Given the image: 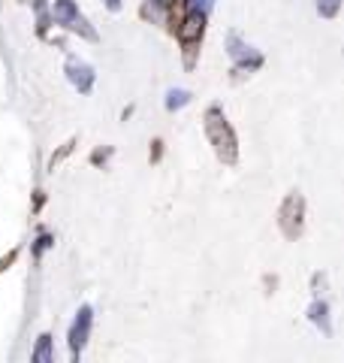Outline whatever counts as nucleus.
<instances>
[{
    "label": "nucleus",
    "instance_id": "nucleus-21",
    "mask_svg": "<svg viewBox=\"0 0 344 363\" xmlns=\"http://www.w3.org/2000/svg\"><path fill=\"white\" fill-rule=\"evenodd\" d=\"M42 203H45V191H33V215L42 209Z\"/></svg>",
    "mask_w": 344,
    "mask_h": 363
},
{
    "label": "nucleus",
    "instance_id": "nucleus-5",
    "mask_svg": "<svg viewBox=\"0 0 344 363\" xmlns=\"http://www.w3.org/2000/svg\"><path fill=\"white\" fill-rule=\"evenodd\" d=\"M278 227L287 242H296L305 233V197L299 191H290L278 206Z\"/></svg>",
    "mask_w": 344,
    "mask_h": 363
},
{
    "label": "nucleus",
    "instance_id": "nucleus-19",
    "mask_svg": "<svg viewBox=\"0 0 344 363\" xmlns=\"http://www.w3.org/2000/svg\"><path fill=\"white\" fill-rule=\"evenodd\" d=\"M311 291H314V297H320V294L326 291V272H314L311 276Z\"/></svg>",
    "mask_w": 344,
    "mask_h": 363
},
{
    "label": "nucleus",
    "instance_id": "nucleus-14",
    "mask_svg": "<svg viewBox=\"0 0 344 363\" xmlns=\"http://www.w3.org/2000/svg\"><path fill=\"white\" fill-rule=\"evenodd\" d=\"M76 143H79V140H76V136H70V140H67V143L61 145V149H57V152H55V155L49 157V173H55V167H57V164H61V161H67V157H70V155H73V149H76Z\"/></svg>",
    "mask_w": 344,
    "mask_h": 363
},
{
    "label": "nucleus",
    "instance_id": "nucleus-8",
    "mask_svg": "<svg viewBox=\"0 0 344 363\" xmlns=\"http://www.w3.org/2000/svg\"><path fill=\"white\" fill-rule=\"evenodd\" d=\"M188 0H166V9H164V28L169 37H176V30L181 28V21L188 16Z\"/></svg>",
    "mask_w": 344,
    "mask_h": 363
},
{
    "label": "nucleus",
    "instance_id": "nucleus-9",
    "mask_svg": "<svg viewBox=\"0 0 344 363\" xmlns=\"http://www.w3.org/2000/svg\"><path fill=\"white\" fill-rule=\"evenodd\" d=\"M308 321H311L314 327H320V330H323V333L329 336V333H332V321H329V303L317 297L311 306H308Z\"/></svg>",
    "mask_w": 344,
    "mask_h": 363
},
{
    "label": "nucleus",
    "instance_id": "nucleus-1",
    "mask_svg": "<svg viewBox=\"0 0 344 363\" xmlns=\"http://www.w3.org/2000/svg\"><path fill=\"white\" fill-rule=\"evenodd\" d=\"M202 128H205V136H209V145H212L217 161L224 167H236L239 164V136H236V128L229 124L221 104H212L202 112Z\"/></svg>",
    "mask_w": 344,
    "mask_h": 363
},
{
    "label": "nucleus",
    "instance_id": "nucleus-18",
    "mask_svg": "<svg viewBox=\"0 0 344 363\" xmlns=\"http://www.w3.org/2000/svg\"><path fill=\"white\" fill-rule=\"evenodd\" d=\"M188 6H190V9H197V13H202V16H212L214 0H188Z\"/></svg>",
    "mask_w": 344,
    "mask_h": 363
},
{
    "label": "nucleus",
    "instance_id": "nucleus-20",
    "mask_svg": "<svg viewBox=\"0 0 344 363\" xmlns=\"http://www.w3.org/2000/svg\"><path fill=\"white\" fill-rule=\"evenodd\" d=\"M164 157V140H151V149H148V161L157 164Z\"/></svg>",
    "mask_w": 344,
    "mask_h": 363
},
{
    "label": "nucleus",
    "instance_id": "nucleus-4",
    "mask_svg": "<svg viewBox=\"0 0 344 363\" xmlns=\"http://www.w3.org/2000/svg\"><path fill=\"white\" fill-rule=\"evenodd\" d=\"M52 21H57L64 30L76 33V37H82L88 43H100V33L94 30V25L82 16V9L76 6V0H55L52 6Z\"/></svg>",
    "mask_w": 344,
    "mask_h": 363
},
{
    "label": "nucleus",
    "instance_id": "nucleus-12",
    "mask_svg": "<svg viewBox=\"0 0 344 363\" xmlns=\"http://www.w3.org/2000/svg\"><path fill=\"white\" fill-rule=\"evenodd\" d=\"M30 360H33V363H52V360H55L52 333H40V339H37V348L30 351Z\"/></svg>",
    "mask_w": 344,
    "mask_h": 363
},
{
    "label": "nucleus",
    "instance_id": "nucleus-3",
    "mask_svg": "<svg viewBox=\"0 0 344 363\" xmlns=\"http://www.w3.org/2000/svg\"><path fill=\"white\" fill-rule=\"evenodd\" d=\"M227 55L233 58V82H239V79H245L251 73H257L260 67L266 64L263 52L254 49V45H248L236 30L227 33Z\"/></svg>",
    "mask_w": 344,
    "mask_h": 363
},
{
    "label": "nucleus",
    "instance_id": "nucleus-11",
    "mask_svg": "<svg viewBox=\"0 0 344 363\" xmlns=\"http://www.w3.org/2000/svg\"><path fill=\"white\" fill-rule=\"evenodd\" d=\"M190 100H193V94H190L188 88H169L164 106H166V112H178V109H185Z\"/></svg>",
    "mask_w": 344,
    "mask_h": 363
},
{
    "label": "nucleus",
    "instance_id": "nucleus-13",
    "mask_svg": "<svg viewBox=\"0 0 344 363\" xmlns=\"http://www.w3.org/2000/svg\"><path fill=\"white\" fill-rule=\"evenodd\" d=\"M49 248H55V236H52L49 230H40V236H37V240H33V245H30V255L40 260L45 252H49Z\"/></svg>",
    "mask_w": 344,
    "mask_h": 363
},
{
    "label": "nucleus",
    "instance_id": "nucleus-10",
    "mask_svg": "<svg viewBox=\"0 0 344 363\" xmlns=\"http://www.w3.org/2000/svg\"><path fill=\"white\" fill-rule=\"evenodd\" d=\"M164 9H166V0H142L139 18L151 21V25H164Z\"/></svg>",
    "mask_w": 344,
    "mask_h": 363
},
{
    "label": "nucleus",
    "instance_id": "nucleus-6",
    "mask_svg": "<svg viewBox=\"0 0 344 363\" xmlns=\"http://www.w3.org/2000/svg\"><path fill=\"white\" fill-rule=\"evenodd\" d=\"M91 327H94V309H91V306H79V312H76L73 324H70V333H67L73 360L82 357V351L88 345V336H91Z\"/></svg>",
    "mask_w": 344,
    "mask_h": 363
},
{
    "label": "nucleus",
    "instance_id": "nucleus-22",
    "mask_svg": "<svg viewBox=\"0 0 344 363\" xmlns=\"http://www.w3.org/2000/svg\"><path fill=\"white\" fill-rule=\"evenodd\" d=\"M103 6H106L109 13H118V9L124 6V0H103Z\"/></svg>",
    "mask_w": 344,
    "mask_h": 363
},
{
    "label": "nucleus",
    "instance_id": "nucleus-15",
    "mask_svg": "<svg viewBox=\"0 0 344 363\" xmlns=\"http://www.w3.org/2000/svg\"><path fill=\"white\" fill-rule=\"evenodd\" d=\"M320 18H336L341 13V0H314Z\"/></svg>",
    "mask_w": 344,
    "mask_h": 363
},
{
    "label": "nucleus",
    "instance_id": "nucleus-17",
    "mask_svg": "<svg viewBox=\"0 0 344 363\" xmlns=\"http://www.w3.org/2000/svg\"><path fill=\"white\" fill-rule=\"evenodd\" d=\"M18 255H21V248H18V245H16V248H9V252H6L4 257H0V272H6L9 267H13L16 260H18Z\"/></svg>",
    "mask_w": 344,
    "mask_h": 363
},
{
    "label": "nucleus",
    "instance_id": "nucleus-16",
    "mask_svg": "<svg viewBox=\"0 0 344 363\" xmlns=\"http://www.w3.org/2000/svg\"><path fill=\"white\" fill-rule=\"evenodd\" d=\"M112 155H115L112 145H106V149H94V152H91V164H94V167H106Z\"/></svg>",
    "mask_w": 344,
    "mask_h": 363
},
{
    "label": "nucleus",
    "instance_id": "nucleus-7",
    "mask_svg": "<svg viewBox=\"0 0 344 363\" xmlns=\"http://www.w3.org/2000/svg\"><path fill=\"white\" fill-rule=\"evenodd\" d=\"M64 73H67L70 85L79 91V94H91V91H94L97 73H94V67H91L88 61H82V58H76V55H70V58H67V64H64Z\"/></svg>",
    "mask_w": 344,
    "mask_h": 363
},
{
    "label": "nucleus",
    "instance_id": "nucleus-2",
    "mask_svg": "<svg viewBox=\"0 0 344 363\" xmlns=\"http://www.w3.org/2000/svg\"><path fill=\"white\" fill-rule=\"evenodd\" d=\"M205 21H209V16L197 13V9H188L185 21H181V28L176 30V40L181 45V67L190 73L193 67H197L200 61V52H202V40H205Z\"/></svg>",
    "mask_w": 344,
    "mask_h": 363
}]
</instances>
